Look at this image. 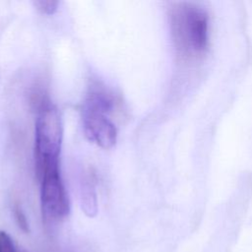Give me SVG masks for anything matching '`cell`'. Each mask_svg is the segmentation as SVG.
Instances as JSON below:
<instances>
[{
	"instance_id": "4",
	"label": "cell",
	"mask_w": 252,
	"mask_h": 252,
	"mask_svg": "<svg viewBox=\"0 0 252 252\" xmlns=\"http://www.w3.org/2000/svg\"><path fill=\"white\" fill-rule=\"evenodd\" d=\"M63 141V124L57 107L48 96L36 106L34 124V166L59 159Z\"/></svg>"
},
{
	"instance_id": "3",
	"label": "cell",
	"mask_w": 252,
	"mask_h": 252,
	"mask_svg": "<svg viewBox=\"0 0 252 252\" xmlns=\"http://www.w3.org/2000/svg\"><path fill=\"white\" fill-rule=\"evenodd\" d=\"M40 183V209L42 221L46 228L52 229L70 212V202L64 187L59 159L47 160L34 168Z\"/></svg>"
},
{
	"instance_id": "8",
	"label": "cell",
	"mask_w": 252,
	"mask_h": 252,
	"mask_svg": "<svg viewBox=\"0 0 252 252\" xmlns=\"http://www.w3.org/2000/svg\"><path fill=\"white\" fill-rule=\"evenodd\" d=\"M0 252H21L12 237L3 230H0Z\"/></svg>"
},
{
	"instance_id": "1",
	"label": "cell",
	"mask_w": 252,
	"mask_h": 252,
	"mask_svg": "<svg viewBox=\"0 0 252 252\" xmlns=\"http://www.w3.org/2000/svg\"><path fill=\"white\" fill-rule=\"evenodd\" d=\"M170 33L175 54L187 64L200 62L210 49V15L197 2L181 1L168 12Z\"/></svg>"
},
{
	"instance_id": "6",
	"label": "cell",
	"mask_w": 252,
	"mask_h": 252,
	"mask_svg": "<svg viewBox=\"0 0 252 252\" xmlns=\"http://www.w3.org/2000/svg\"><path fill=\"white\" fill-rule=\"evenodd\" d=\"M13 213H14V218L16 220V223L18 224L19 228L28 233L30 231V226H29V221L27 220V217L19 203H15L13 207Z\"/></svg>"
},
{
	"instance_id": "2",
	"label": "cell",
	"mask_w": 252,
	"mask_h": 252,
	"mask_svg": "<svg viewBox=\"0 0 252 252\" xmlns=\"http://www.w3.org/2000/svg\"><path fill=\"white\" fill-rule=\"evenodd\" d=\"M118 97L101 81L93 79L81 107L83 130L87 139L108 150L117 141V128L111 119L118 106Z\"/></svg>"
},
{
	"instance_id": "5",
	"label": "cell",
	"mask_w": 252,
	"mask_h": 252,
	"mask_svg": "<svg viewBox=\"0 0 252 252\" xmlns=\"http://www.w3.org/2000/svg\"><path fill=\"white\" fill-rule=\"evenodd\" d=\"M80 200L84 213L88 217H94L97 213V200L93 179L90 177H87L82 181Z\"/></svg>"
},
{
	"instance_id": "7",
	"label": "cell",
	"mask_w": 252,
	"mask_h": 252,
	"mask_svg": "<svg viewBox=\"0 0 252 252\" xmlns=\"http://www.w3.org/2000/svg\"><path fill=\"white\" fill-rule=\"evenodd\" d=\"M33 5L36 8V10H38L41 14L51 16L57 11L59 2L58 1H51V0H49V1L40 0V1H34Z\"/></svg>"
}]
</instances>
